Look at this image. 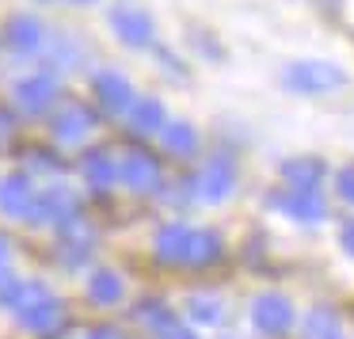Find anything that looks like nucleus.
<instances>
[{
	"instance_id": "a878e982",
	"label": "nucleus",
	"mask_w": 354,
	"mask_h": 339,
	"mask_svg": "<svg viewBox=\"0 0 354 339\" xmlns=\"http://www.w3.org/2000/svg\"><path fill=\"white\" fill-rule=\"evenodd\" d=\"M84 339H126V336L118 328H111V324H100V328H92Z\"/></svg>"
},
{
	"instance_id": "9b49d317",
	"label": "nucleus",
	"mask_w": 354,
	"mask_h": 339,
	"mask_svg": "<svg viewBox=\"0 0 354 339\" xmlns=\"http://www.w3.org/2000/svg\"><path fill=\"white\" fill-rule=\"evenodd\" d=\"M92 95L100 100V107L107 111V115H126V111L133 107V84L122 77L118 69H100L92 80Z\"/></svg>"
},
{
	"instance_id": "4468645a",
	"label": "nucleus",
	"mask_w": 354,
	"mask_h": 339,
	"mask_svg": "<svg viewBox=\"0 0 354 339\" xmlns=\"http://www.w3.org/2000/svg\"><path fill=\"white\" fill-rule=\"evenodd\" d=\"M4 39H8V46L16 50V54H35V50L46 42V27L39 24V16H27V12H19V16L8 19V27H4Z\"/></svg>"
},
{
	"instance_id": "1a4fd4ad",
	"label": "nucleus",
	"mask_w": 354,
	"mask_h": 339,
	"mask_svg": "<svg viewBox=\"0 0 354 339\" xmlns=\"http://www.w3.org/2000/svg\"><path fill=\"white\" fill-rule=\"evenodd\" d=\"M270 206H278L286 217L301 225H316L328 217V206H324L320 191H305V187H286V191L270 194Z\"/></svg>"
},
{
	"instance_id": "5701e85b",
	"label": "nucleus",
	"mask_w": 354,
	"mask_h": 339,
	"mask_svg": "<svg viewBox=\"0 0 354 339\" xmlns=\"http://www.w3.org/2000/svg\"><path fill=\"white\" fill-rule=\"evenodd\" d=\"M24 290H27V282H24V278L0 267V301H4V305H12V309H16V301L24 297Z\"/></svg>"
},
{
	"instance_id": "bb28decb",
	"label": "nucleus",
	"mask_w": 354,
	"mask_h": 339,
	"mask_svg": "<svg viewBox=\"0 0 354 339\" xmlns=\"http://www.w3.org/2000/svg\"><path fill=\"white\" fill-rule=\"evenodd\" d=\"M4 259H8V244H4V237H0V267H4Z\"/></svg>"
},
{
	"instance_id": "ddd939ff",
	"label": "nucleus",
	"mask_w": 354,
	"mask_h": 339,
	"mask_svg": "<svg viewBox=\"0 0 354 339\" xmlns=\"http://www.w3.org/2000/svg\"><path fill=\"white\" fill-rule=\"evenodd\" d=\"M57 100V80L50 73H35V77H24L16 84V103L24 115H46Z\"/></svg>"
},
{
	"instance_id": "0eeeda50",
	"label": "nucleus",
	"mask_w": 354,
	"mask_h": 339,
	"mask_svg": "<svg viewBox=\"0 0 354 339\" xmlns=\"http://www.w3.org/2000/svg\"><path fill=\"white\" fill-rule=\"evenodd\" d=\"M297 313H293V301L278 290H267L252 301V324L263 331V336H286L293 328Z\"/></svg>"
},
{
	"instance_id": "f3484780",
	"label": "nucleus",
	"mask_w": 354,
	"mask_h": 339,
	"mask_svg": "<svg viewBox=\"0 0 354 339\" xmlns=\"http://www.w3.org/2000/svg\"><path fill=\"white\" fill-rule=\"evenodd\" d=\"M80 176H84V183L92 187V191H107L118 179V161L107 149H92V153L80 161Z\"/></svg>"
},
{
	"instance_id": "393cba45",
	"label": "nucleus",
	"mask_w": 354,
	"mask_h": 339,
	"mask_svg": "<svg viewBox=\"0 0 354 339\" xmlns=\"http://www.w3.org/2000/svg\"><path fill=\"white\" fill-rule=\"evenodd\" d=\"M339 244H343L346 255H354V217L343 225V229H339Z\"/></svg>"
},
{
	"instance_id": "39448f33",
	"label": "nucleus",
	"mask_w": 354,
	"mask_h": 339,
	"mask_svg": "<svg viewBox=\"0 0 354 339\" xmlns=\"http://www.w3.org/2000/svg\"><path fill=\"white\" fill-rule=\"evenodd\" d=\"M35 221L50 225V229H69L73 221H80V199L73 187L54 183L46 191H39V202H35Z\"/></svg>"
},
{
	"instance_id": "7ed1b4c3",
	"label": "nucleus",
	"mask_w": 354,
	"mask_h": 339,
	"mask_svg": "<svg viewBox=\"0 0 354 339\" xmlns=\"http://www.w3.org/2000/svg\"><path fill=\"white\" fill-rule=\"evenodd\" d=\"M62 316H65L62 297H54V293L39 282H27L24 297L16 301V320L24 324L27 331H54L57 324H62Z\"/></svg>"
},
{
	"instance_id": "b1692460",
	"label": "nucleus",
	"mask_w": 354,
	"mask_h": 339,
	"mask_svg": "<svg viewBox=\"0 0 354 339\" xmlns=\"http://www.w3.org/2000/svg\"><path fill=\"white\" fill-rule=\"evenodd\" d=\"M335 187H339V194H343L346 202H354V164H346V168L335 172Z\"/></svg>"
},
{
	"instance_id": "423d86ee",
	"label": "nucleus",
	"mask_w": 354,
	"mask_h": 339,
	"mask_svg": "<svg viewBox=\"0 0 354 339\" xmlns=\"http://www.w3.org/2000/svg\"><path fill=\"white\" fill-rule=\"evenodd\" d=\"M236 191V164L232 156H209L194 176V199L198 202H225Z\"/></svg>"
},
{
	"instance_id": "f8f14e48",
	"label": "nucleus",
	"mask_w": 354,
	"mask_h": 339,
	"mask_svg": "<svg viewBox=\"0 0 354 339\" xmlns=\"http://www.w3.org/2000/svg\"><path fill=\"white\" fill-rule=\"evenodd\" d=\"M35 202L39 191L31 187L27 176H4L0 179V210L16 221H35Z\"/></svg>"
},
{
	"instance_id": "cd10ccee",
	"label": "nucleus",
	"mask_w": 354,
	"mask_h": 339,
	"mask_svg": "<svg viewBox=\"0 0 354 339\" xmlns=\"http://www.w3.org/2000/svg\"><path fill=\"white\" fill-rule=\"evenodd\" d=\"M73 4H92V0H73Z\"/></svg>"
},
{
	"instance_id": "4be33fe9",
	"label": "nucleus",
	"mask_w": 354,
	"mask_h": 339,
	"mask_svg": "<svg viewBox=\"0 0 354 339\" xmlns=\"http://www.w3.org/2000/svg\"><path fill=\"white\" fill-rule=\"evenodd\" d=\"M183 309H187V316H191L194 324H217L221 320V301L217 297H209V293H191V297L183 301Z\"/></svg>"
},
{
	"instance_id": "aec40b11",
	"label": "nucleus",
	"mask_w": 354,
	"mask_h": 339,
	"mask_svg": "<svg viewBox=\"0 0 354 339\" xmlns=\"http://www.w3.org/2000/svg\"><path fill=\"white\" fill-rule=\"evenodd\" d=\"M301 336L305 339H346V331H343V320H339L335 309L316 305L305 316V324H301Z\"/></svg>"
},
{
	"instance_id": "f257e3e1",
	"label": "nucleus",
	"mask_w": 354,
	"mask_h": 339,
	"mask_svg": "<svg viewBox=\"0 0 354 339\" xmlns=\"http://www.w3.org/2000/svg\"><path fill=\"white\" fill-rule=\"evenodd\" d=\"M156 259L171 263V267H209L221 259V237L214 229H194L183 221H168L156 229Z\"/></svg>"
},
{
	"instance_id": "6ab92c4d",
	"label": "nucleus",
	"mask_w": 354,
	"mask_h": 339,
	"mask_svg": "<svg viewBox=\"0 0 354 339\" xmlns=\"http://www.w3.org/2000/svg\"><path fill=\"white\" fill-rule=\"evenodd\" d=\"M126 115H130V126L138 134H160L164 126H168V111H164V103L153 100V95L133 100V107L126 111Z\"/></svg>"
},
{
	"instance_id": "2eb2a0df",
	"label": "nucleus",
	"mask_w": 354,
	"mask_h": 339,
	"mask_svg": "<svg viewBox=\"0 0 354 339\" xmlns=\"http://www.w3.org/2000/svg\"><path fill=\"white\" fill-rule=\"evenodd\" d=\"M57 240H62V248H57V252H62V259L69 263V267L88 263V259H92V252H95V232L84 225V217H80V221H73L69 229L57 232Z\"/></svg>"
},
{
	"instance_id": "412c9836",
	"label": "nucleus",
	"mask_w": 354,
	"mask_h": 339,
	"mask_svg": "<svg viewBox=\"0 0 354 339\" xmlns=\"http://www.w3.org/2000/svg\"><path fill=\"white\" fill-rule=\"evenodd\" d=\"M160 138H164V149L176 156H191L198 149V130L191 122H168L160 130Z\"/></svg>"
},
{
	"instance_id": "dca6fc26",
	"label": "nucleus",
	"mask_w": 354,
	"mask_h": 339,
	"mask_svg": "<svg viewBox=\"0 0 354 339\" xmlns=\"http://www.w3.org/2000/svg\"><path fill=\"white\" fill-rule=\"evenodd\" d=\"M328 176V164L320 156H290L282 164L286 187H305V191H320V179Z\"/></svg>"
},
{
	"instance_id": "9d476101",
	"label": "nucleus",
	"mask_w": 354,
	"mask_h": 339,
	"mask_svg": "<svg viewBox=\"0 0 354 339\" xmlns=\"http://www.w3.org/2000/svg\"><path fill=\"white\" fill-rule=\"evenodd\" d=\"M92 130H95V111L84 107V103H62V107H54V115H50V134H54L57 141H65V145L84 141Z\"/></svg>"
},
{
	"instance_id": "20e7f679",
	"label": "nucleus",
	"mask_w": 354,
	"mask_h": 339,
	"mask_svg": "<svg viewBox=\"0 0 354 339\" xmlns=\"http://www.w3.org/2000/svg\"><path fill=\"white\" fill-rule=\"evenodd\" d=\"M107 24H111V31H115V39L130 50H145V46H153V39H156L153 16H149L145 8H138V4H115V8L107 12Z\"/></svg>"
},
{
	"instance_id": "a211bd4d",
	"label": "nucleus",
	"mask_w": 354,
	"mask_h": 339,
	"mask_svg": "<svg viewBox=\"0 0 354 339\" xmlns=\"http://www.w3.org/2000/svg\"><path fill=\"white\" fill-rule=\"evenodd\" d=\"M126 293V282L118 271L111 267H95L92 275H88V297L95 301V305H118Z\"/></svg>"
},
{
	"instance_id": "f03ea898",
	"label": "nucleus",
	"mask_w": 354,
	"mask_h": 339,
	"mask_svg": "<svg viewBox=\"0 0 354 339\" xmlns=\"http://www.w3.org/2000/svg\"><path fill=\"white\" fill-rule=\"evenodd\" d=\"M282 84L297 95H324L335 92V88L346 84V73L339 69L335 62H320V57H308V62H293L286 65Z\"/></svg>"
},
{
	"instance_id": "6e6552de",
	"label": "nucleus",
	"mask_w": 354,
	"mask_h": 339,
	"mask_svg": "<svg viewBox=\"0 0 354 339\" xmlns=\"http://www.w3.org/2000/svg\"><path fill=\"white\" fill-rule=\"evenodd\" d=\"M118 179L138 194H153V191H160L164 172H160V161H156L153 153L133 149V153H126L122 161H118Z\"/></svg>"
}]
</instances>
